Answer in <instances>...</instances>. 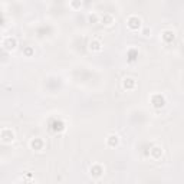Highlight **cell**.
Returning <instances> with one entry per match:
<instances>
[{"label": "cell", "instance_id": "cell-1", "mask_svg": "<svg viewBox=\"0 0 184 184\" xmlns=\"http://www.w3.org/2000/svg\"><path fill=\"white\" fill-rule=\"evenodd\" d=\"M5 48L6 49H15L16 48V39L15 38H9V39H6L5 40Z\"/></svg>", "mask_w": 184, "mask_h": 184}, {"label": "cell", "instance_id": "cell-2", "mask_svg": "<svg viewBox=\"0 0 184 184\" xmlns=\"http://www.w3.org/2000/svg\"><path fill=\"white\" fill-rule=\"evenodd\" d=\"M118 144V135H109L108 137V145L115 147Z\"/></svg>", "mask_w": 184, "mask_h": 184}, {"label": "cell", "instance_id": "cell-3", "mask_svg": "<svg viewBox=\"0 0 184 184\" xmlns=\"http://www.w3.org/2000/svg\"><path fill=\"white\" fill-rule=\"evenodd\" d=\"M94 46V49L95 50H99L101 49V46H99V42H91V48Z\"/></svg>", "mask_w": 184, "mask_h": 184}]
</instances>
